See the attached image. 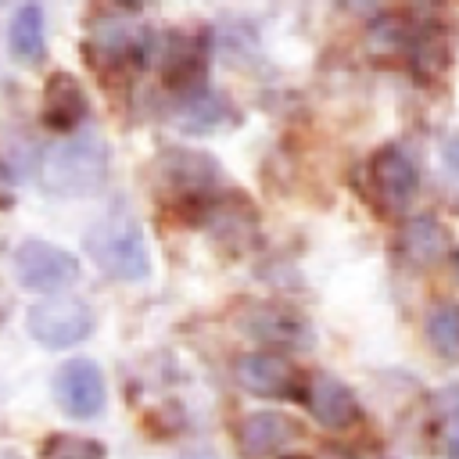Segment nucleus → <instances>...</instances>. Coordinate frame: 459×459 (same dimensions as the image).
<instances>
[{
    "instance_id": "obj_1",
    "label": "nucleus",
    "mask_w": 459,
    "mask_h": 459,
    "mask_svg": "<svg viewBox=\"0 0 459 459\" xmlns=\"http://www.w3.org/2000/svg\"><path fill=\"white\" fill-rule=\"evenodd\" d=\"M43 190L54 197H86L108 179V143L93 133H79L43 158Z\"/></svg>"
},
{
    "instance_id": "obj_2",
    "label": "nucleus",
    "mask_w": 459,
    "mask_h": 459,
    "mask_svg": "<svg viewBox=\"0 0 459 459\" xmlns=\"http://www.w3.org/2000/svg\"><path fill=\"white\" fill-rule=\"evenodd\" d=\"M86 251L90 258L118 280H140L151 269V251L143 230L129 215H108L86 233Z\"/></svg>"
},
{
    "instance_id": "obj_3",
    "label": "nucleus",
    "mask_w": 459,
    "mask_h": 459,
    "mask_svg": "<svg viewBox=\"0 0 459 459\" xmlns=\"http://www.w3.org/2000/svg\"><path fill=\"white\" fill-rule=\"evenodd\" d=\"M25 326L32 333V341L43 348H72L93 330V316L79 298L54 294L29 308Z\"/></svg>"
},
{
    "instance_id": "obj_4",
    "label": "nucleus",
    "mask_w": 459,
    "mask_h": 459,
    "mask_svg": "<svg viewBox=\"0 0 459 459\" xmlns=\"http://www.w3.org/2000/svg\"><path fill=\"white\" fill-rule=\"evenodd\" d=\"M14 273L25 290H61L79 276V258L47 240H25L14 251Z\"/></svg>"
},
{
    "instance_id": "obj_5",
    "label": "nucleus",
    "mask_w": 459,
    "mask_h": 459,
    "mask_svg": "<svg viewBox=\"0 0 459 459\" xmlns=\"http://www.w3.org/2000/svg\"><path fill=\"white\" fill-rule=\"evenodd\" d=\"M240 326L247 337L262 344H283V348H308L312 344V326L308 319L280 301H255L240 312Z\"/></svg>"
},
{
    "instance_id": "obj_6",
    "label": "nucleus",
    "mask_w": 459,
    "mask_h": 459,
    "mask_svg": "<svg viewBox=\"0 0 459 459\" xmlns=\"http://www.w3.org/2000/svg\"><path fill=\"white\" fill-rule=\"evenodd\" d=\"M201 226L226 251H237L240 255L258 237V212L240 194H233V197H212V201L201 204Z\"/></svg>"
},
{
    "instance_id": "obj_7",
    "label": "nucleus",
    "mask_w": 459,
    "mask_h": 459,
    "mask_svg": "<svg viewBox=\"0 0 459 459\" xmlns=\"http://www.w3.org/2000/svg\"><path fill=\"white\" fill-rule=\"evenodd\" d=\"M54 394H57V405L72 416V420H93L104 402H108V391H104V373L97 369V362L90 359H72L57 369L54 377Z\"/></svg>"
},
{
    "instance_id": "obj_8",
    "label": "nucleus",
    "mask_w": 459,
    "mask_h": 459,
    "mask_svg": "<svg viewBox=\"0 0 459 459\" xmlns=\"http://www.w3.org/2000/svg\"><path fill=\"white\" fill-rule=\"evenodd\" d=\"M369 179H373V194L387 204V208H405L416 190H420V172H416V161L398 147V143H387L373 154L369 161Z\"/></svg>"
},
{
    "instance_id": "obj_9",
    "label": "nucleus",
    "mask_w": 459,
    "mask_h": 459,
    "mask_svg": "<svg viewBox=\"0 0 459 459\" xmlns=\"http://www.w3.org/2000/svg\"><path fill=\"white\" fill-rule=\"evenodd\" d=\"M233 377L244 391L258 394V398H283L298 391V369L273 351H244L233 362Z\"/></svg>"
},
{
    "instance_id": "obj_10",
    "label": "nucleus",
    "mask_w": 459,
    "mask_h": 459,
    "mask_svg": "<svg viewBox=\"0 0 459 459\" xmlns=\"http://www.w3.org/2000/svg\"><path fill=\"white\" fill-rule=\"evenodd\" d=\"M305 405L330 430H344V427L359 423V416H362L359 398L351 394V387L344 380H337L333 373H323V369L308 377V384H305Z\"/></svg>"
},
{
    "instance_id": "obj_11",
    "label": "nucleus",
    "mask_w": 459,
    "mask_h": 459,
    "mask_svg": "<svg viewBox=\"0 0 459 459\" xmlns=\"http://www.w3.org/2000/svg\"><path fill=\"white\" fill-rule=\"evenodd\" d=\"M298 434V423L283 412H273V409H258V412H247L240 423H237V452L244 459H269L276 455L290 437Z\"/></svg>"
},
{
    "instance_id": "obj_12",
    "label": "nucleus",
    "mask_w": 459,
    "mask_h": 459,
    "mask_svg": "<svg viewBox=\"0 0 459 459\" xmlns=\"http://www.w3.org/2000/svg\"><path fill=\"white\" fill-rule=\"evenodd\" d=\"M398 255L412 269H430L448 255V230L434 215H412L398 230Z\"/></svg>"
},
{
    "instance_id": "obj_13",
    "label": "nucleus",
    "mask_w": 459,
    "mask_h": 459,
    "mask_svg": "<svg viewBox=\"0 0 459 459\" xmlns=\"http://www.w3.org/2000/svg\"><path fill=\"white\" fill-rule=\"evenodd\" d=\"M154 172H158V183L169 186L172 194H201L215 183L219 165L201 151H169L161 154Z\"/></svg>"
},
{
    "instance_id": "obj_14",
    "label": "nucleus",
    "mask_w": 459,
    "mask_h": 459,
    "mask_svg": "<svg viewBox=\"0 0 459 459\" xmlns=\"http://www.w3.org/2000/svg\"><path fill=\"white\" fill-rule=\"evenodd\" d=\"M86 111H90V104H86L79 79L68 72H54L43 90V122L50 129H75L86 118Z\"/></svg>"
},
{
    "instance_id": "obj_15",
    "label": "nucleus",
    "mask_w": 459,
    "mask_h": 459,
    "mask_svg": "<svg viewBox=\"0 0 459 459\" xmlns=\"http://www.w3.org/2000/svg\"><path fill=\"white\" fill-rule=\"evenodd\" d=\"M90 50L97 57H108V61H126V57L140 61L151 50V32L140 25H126V22H108V25L93 29Z\"/></svg>"
},
{
    "instance_id": "obj_16",
    "label": "nucleus",
    "mask_w": 459,
    "mask_h": 459,
    "mask_svg": "<svg viewBox=\"0 0 459 459\" xmlns=\"http://www.w3.org/2000/svg\"><path fill=\"white\" fill-rule=\"evenodd\" d=\"M11 54L25 65L43 61L47 54V32H43V11L36 4H22L11 18Z\"/></svg>"
},
{
    "instance_id": "obj_17",
    "label": "nucleus",
    "mask_w": 459,
    "mask_h": 459,
    "mask_svg": "<svg viewBox=\"0 0 459 459\" xmlns=\"http://www.w3.org/2000/svg\"><path fill=\"white\" fill-rule=\"evenodd\" d=\"M230 115H233V108H230L226 97H219L212 90H201V93H194L190 100L179 104L176 126L186 129V133H208V129H219L222 122H230Z\"/></svg>"
},
{
    "instance_id": "obj_18",
    "label": "nucleus",
    "mask_w": 459,
    "mask_h": 459,
    "mask_svg": "<svg viewBox=\"0 0 459 459\" xmlns=\"http://www.w3.org/2000/svg\"><path fill=\"white\" fill-rule=\"evenodd\" d=\"M423 330H427V341H430L434 355H441L448 362H459V301H448V298L434 301L427 308Z\"/></svg>"
},
{
    "instance_id": "obj_19",
    "label": "nucleus",
    "mask_w": 459,
    "mask_h": 459,
    "mask_svg": "<svg viewBox=\"0 0 459 459\" xmlns=\"http://www.w3.org/2000/svg\"><path fill=\"white\" fill-rule=\"evenodd\" d=\"M204 75V47L197 36H176L165 54V79L172 86H194Z\"/></svg>"
},
{
    "instance_id": "obj_20",
    "label": "nucleus",
    "mask_w": 459,
    "mask_h": 459,
    "mask_svg": "<svg viewBox=\"0 0 459 459\" xmlns=\"http://www.w3.org/2000/svg\"><path fill=\"white\" fill-rule=\"evenodd\" d=\"M39 459H104V448L93 437H79V434H54L43 441Z\"/></svg>"
},
{
    "instance_id": "obj_21",
    "label": "nucleus",
    "mask_w": 459,
    "mask_h": 459,
    "mask_svg": "<svg viewBox=\"0 0 459 459\" xmlns=\"http://www.w3.org/2000/svg\"><path fill=\"white\" fill-rule=\"evenodd\" d=\"M445 455L448 459H459V405L452 409V416L445 423Z\"/></svg>"
},
{
    "instance_id": "obj_22",
    "label": "nucleus",
    "mask_w": 459,
    "mask_h": 459,
    "mask_svg": "<svg viewBox=\"0 0 459 459\" xmlns=\"http://www.w3.org/2000/svg\"><path fill=\"white\" fill-rule=\"evenodd\" d=\"M14 204V179L7 172V165L0 161V208H11Z\"/></svg>"
},
{
    "instance_id": "obj_23",
    "label": "nucleus",
    "mask_w": 459,
    "mask_h": 459,
    "mask_svg": "<svg viewBox=\"0 0 459 459\" xmlns=\"http://www.w3.org/2000/svg\"><path fill=\"white\" fill-rule=\"evenodd\" d=\"M445 165H448V169L459 176V133H455V136L445 143Z\"/></svg>"
},
{
    "instance_id": "obj_24",
    "label": "nucleus",
    "mask_w": 459,
    "mask_h": 459,
    "mask_svg": "<svg viewBox=\"0 0 459 459\" xmlns=\"http://www.w3.org/2000/svg\"><path fill=\"white\" fill-rule=\"evenodd\" d=\"M0 459H22L18 452H0Z\"/></svg>"
},
{
    "instance_id": "obj_25",
    "label": "nucleus",
    "mask_w": 459,
    "mask_h": 459,
    "mask_svg": "<svg viewBox=\"0 0 459 459\" xmlns=\"http://www.w3.org/2000/svg\"><path fill=\"white\" fill-rule=\"evenodd\" d=\"M186 459H215V455H186Z\"/></svg>"
},
{
    "instance_id": "obj_26",
    "label": "nucleus",
    "mask_w": 459,
    "mask_h": 459,
    "mask_svg": "<svg viewBox=\"0 0 459 459\" xmlns=\"http://www.w3.org/2000/svg\"><path fill=\"white\" fill-rule=\"evenodd\" d=\"M455 276H459V251H455Z\"/></svg>"
},
{
    "instance_id": "obj_27",
    "label": "nucleus",
    "mask_w": 459,
    "mask_h": 459,
    "mask_svg": "<svg viewBox=\"0 0 459 459\" xmlns=\"http://www.w3.org/2000/svg\"><path fill=\"white\" fill-rule=\"evenodd\" d=\"M287 459H308V455H287Z\"/></svg>"
}]
</instances>
